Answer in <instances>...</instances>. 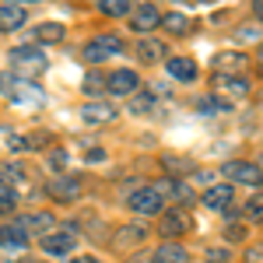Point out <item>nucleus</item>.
Instances as JSON below:
<instances>
[{
  "instance_id": "nucleus-35",
  "label": "nucleus",
  "mask_w": 263,
  "mask_h": 263,
  "mask_svg": "<svg viewBox=\"0 0 263 263\" xmlns=\"http://www.w3.org/2000/svg\"><path fill=\"white\" fill-rule=\"evenodd\" d=\"M63 162H67L63 151H53V155H49V165H53V168H63Z\"/></svg>"
},
{
  "instance_id": "nucleus-39",
  "label": "nucleus",
  "mask_w": 263,
  "mask_h": 263,
  "mask_svg": "<svg viewBox=\"0 0 263 263\" xmlns=\"http://www.w3.org/2000/svg\"><path fill=\"white\" fill-rule=\"evenodd\" d=\"M256 57H260V63H263V42H260V49H256Z\"/></svg>"
},
{
  "instance_id": "nucleus-37",
  "label": "nucleus",
  "mask_w": 263,
  "mask_h": 263,
  "mask_svg": "<svg viewBox=\"0 0 263 263\" xmlns=\"http://www.w3.org/2000/svg\"><path fill=\"white\" fill-rule=\"evenodd\" d=\"M74 263H102V260H95V256H78Z\"/></svg>"
},
{
  "instance_id": "nucleus-6",
  "label": "nucleus",
  "mask_w": 263,
  "mask_h": 263,
  "mask_svg": "<svg viewBox=\"0 0 263 263\" xmlns=\"http://www.w3.org/2000/svg\"><path fill=\"white\" fill-rule=\"evenodd\" d=\"M78 242V232L74 228H60V232H49L46 239H42V249L49 253V256H63V253H70Z\"/></svg>"
},
{
  "instance_id": "nucleus-15",
  "label": "nucleus",
  "mask_w": 263,
  "mask_h": 263,
  "mask_svg": "<svg viewBox=\"0 0 263 263\" xmlns=\"http://www.w3.org/2000/svg\"><path fill=\"white\" fill-rule=\"evenodd\" d=\"M151 263H190V253L179 242H165L151 253Z\"/></svg>"
},
{
  "instance_id": "nucleus-4",
  "label": "nucleus",
  "mask_w": 263,
  "mask_h": 263,
  "mask_svg": "<svg viewBox=\"0 0 263 263\" xmlns=\"http://www.w3.org/2000/svg\"><path fill=\"white\" fill-rule=\"evenodd\" d=\"M120 53H123V42L116 35H99V39H91L84 46V60L88 63H105L112 57H120Z\"/></svg>"
},
{
  "instance_id": "nucleus-10",
  "label": "nucleus",
  "mask_w": 263,
  "mask_h": 263,
  "mask_svg": "<svg viewBox=\"0 0 263 263\" xmlns=\"http://www.w3.org/2000/svg\"><path fill=\"white\" fill-rule=\"evenodd\" d=\"M49 197H53V200H63V203L78 200V197H81V182L70 179V176H60V179L49 186Z\"/></svg>"
},
{
  "instance_id": "nucleus-40",
  "label": "nucleus",
  "mask_w": 263,
  "mask_h": 263,
  "mask_svg": "<svg viewBox=\"0 0 263 263\" xmlns=\"http://www.w3.org/2000/svg\"><path fill=\"white\" fill-rule=\"evenodd\" d=\"M130 263H144V260H141V256H134V260H130Z\"/></svg>"
},
{
  "instance_id": "nucleus-2",
  "label": "nucleus",
  "mask_w": 263,
  "mask_h": 263,
  "mask_svg": "<svg viewBox=\"0 0 263 263\" xmlns=\"http://www.w3.org/2000/svg\"><path fill=\"white\" fill-rule=\"evenodd\" d=\"M46 57H42L39 49H32V46H18V49H11V70L21 74V78H35L46 70Z\"/></svg>"
},
{
  "instance_id": "nucleus-24",
  "label": "nucleus",
  "mask_w": 263,
  "mask_h": 263,
  "mask_svg": "<svg viewBox=\"0 0 263 263\" xmlns=\"http://www.w3.org/2000/svg\"><path fill=\"white\" fill-rule=\"evenodd\" d=\"M99 11L105 18H126L130 14V0H99Z\"/></svg>"
},
{
  "instance_id": "nucleus-26",
  "label": "nucleus",
  "mask_w": 263,
  "mask_h": 263,
  "mask_svg": "<svg viewBox=\"0 0 263 263\" xmlns=\"http://www.w3.org/2000/svg\"><path fill=\"white\" fill-rule=\"evenodd\" d=\"M246 218L256 221V224L263 221V193H260V190H256V193L249 197V203H246Z\"/></svg>"
},
{
  "instance_id": "nucleus-27",
  "label": "nucleus",
  "mask_w": 263,
  "mask_h": 263,
  "mask_svg": "<svg viewBox=\"0 0 263 263\" xmlns=\"http://www.w3.org/2000/svg\"><path fill=\"white\" fill-rule=\"evenodd\" d=\"M0 179L7 182V186H21L25 182V172H21V165H4L0 168Z\"/></svg>"
},
{
  "instance_id": "nucleus-38",
  "label": "nucleus",
  "mask_w": 263,
  "mask_h": 263,
  "mask_svg": "<svg viewBox=\"0 0 263 263\" xmlns=\"http://www.w3.org/2000/svg\"><path fill=\"white\" fill-rule=\"evenodd\" d=\"M11 4H21V7H25V4H35V0H11Z\"/></svg>"
},
{
  "instance_id": "nucleus-21",
  "label": "nucleus",
  "mask_w": 263,
  "mask_h": 263,
  "mask_svg": "<svg viewBox=\"0 0 263 263\" xmlns=\"http://www.w3.org/2000/svg\"><path fill=\"white\" fill-rule=\"evenodd\" d=\"M137 57H141L144 63H158L165 57V42H158V39H141V42H137Z\"/></svg>"
},
{
  "instance_id": "nucleus-1",
  "label": "nucleus",
  "mask_w": 263,
  "mask_h": 263,
  "mask_svg": "<svg viewBox=\"0 0 263 263\" xmlns=\"http://www.w3.org/2000/svg\"><path fill=\"white\" fill-rule=\"evenodd\" d=\"M0 95L7 102H14V105H28V109H39L42 102V91L39 84H32V78H21V74H0Z\"/></svg>"
},
{
  "instance_id": "nucleus-25",
  "label": "nucleus",
  "mask_w": 263,
  "mask_h": 263,
  "mask_svg": "<svg viewBox=\"0 0 263 263\" xmlns=\"http://www.w3.org/2000/svg\"><path fill=\"white\" fill-rule=\"evenodd\" d=\"M162 25L168 28V32H172V35H186V32H190V18H186V14H179V11L165 14V18H162Z\"/></svg>"
},
{
  "instance_id": "nucleus-16",
  "label": "nucleus",
  "mask_w": 263,
  "mask_h": 263,
  "mask_svg": "<svg viewBox=\"0 0 263 263\" xmlns=\"http://www.w3.org/2000/svg\"><path fill=\"white\" fill-rule=\"evenodd\" d=\"M137 84H141V81H137L134 70H116V74L109 78V91H112V95H134Z\"/></svg>"
},
{
  "instance_id": "nucleus-7",
  "label": "nucleus",
  "mask_w": 263,
  "mask_h": 263,
  "mask_svg": "<svg viewBox=\"0 0 263 263\" xmlns=\"http://www.w3.org/2000/svg\"><path fill=\"white\" fill-rule=\"evenodd\" d=\"M81 120L88 123V126H102V123H112V120H116V109H112L109 102H102V99H95V102H84Z\"/></svg>"
},
{
  "instance_id": "nucleus-11",
  "label": "nucleus",
  "mask_w": 263,
  "mask_h": 263,
  "mask_svg": "<svg viewBox=\"0 0 263 263\" xmlns=\"http://www.w3.org/2000/svg\"><path fill=\"white\" fill-rule=\"evenodd\" d=\"M21 224H25V232L28 235H49V228L57 224V218L49 214V211H35V214H28V218H21Z\"/></svg>"
},
{
  "instance_id": "nucleus-36",
  "label": "nucleus",
  "mask_w": 263,
  "mask_h": 263,
  "mask_svg": "<svg viewBox=\"0 0 263 263\" xmlns=\"http://www.w3.org/2000/svg\"><path fill=\"white\" fill-rule=\"evenodd\" d=\"M253 14L263 21V0H253Z\"/></svg>"
},
{
  "instance_id": "nucleus-18",
  "label": "nucleus",
  "mask_w": 263,
  "mask_h": 263,
  "mask_svg": "<svg viewBox=\"0 0 263 263\" xmlns=\"http://www.w3.org/2000/svg\"><path fill=\"white\" fill-rule=\"evenodd\" d=\"M165 70H168V78H176V81H193V78H197V63L186 60V57H172V60L165 63Z\"/></svg>"
},
{
  "instance_id": "nucleus-13",
  "label": "nucleus",
  "mask_w": 263,
  "mask_h": 263,
  "mask_svg": "<svg viewBox=\"0 0 263 263\" xmlns=\"http://www.w3.org/2000/svg\"><path fill=\"white\" fill-rule=\"evenodd\" d=\"M25 25V7L21 4H0V32H14Z\"/></svg>"
},
{
  "instance_id": "nucleus-9",
  "label": "nucleus",
  "mask_w": 263,
  "mask_h": 263,
  "mask_svg": "<svg viewBox=\"0 0 263 263\" xmlns=\"http://www.w3.org/2000/svg\"><path fill=\"white\" fill-rule=\"evenodd\" d=\"M232 197H235V193H232V186H228V182H218V186H207V190H203V207H211V211H228V207H232Z\"/></svg>"
},
{
  "instance_id": "nucleus-14",
  "label": "nucleus",
  "mask_w": 263,
  "mask_h": 263,
  "mask_svg": "<svg viewBox=\"0 0 263 263\" xmlns=\"http://www.w3.org/2000/svg\"><path fill=\"white\" fill-rule=\"evenodd\" d=\"M158 25H162V14H158V7H155V4H144V7H137V11H134V28H137V32H151V28H158Z\"/></svg>"
},
{
  "instance_id": "nucleus-5",
  "label": "nucleus",
  "mask_w": 263,
  "mask_h": 263,
  "mask_svg": "<svg viewBox=\"0 0 263 263\" xmlns=\"http://www.w3.org/2000/svg\"><path fill=\"white\" fill-rule=\"evenodd\" d=\"M221 172L228 182H239V186H260L263 182V172L253 162H224Z\"/></svg>"
},
{
  "instance_id": "nucleus-32",
  "label": "nucleus",
  "mask_w": 263,
  "mask_h": 263,
  "mask_svg": "<svg viewBox=\"0 0 263 263\" xmlns=\"http://www.w3.org/2000/svg\"><path fill=\"white\" fill-rule=\"evenodd\" d=\"M207 263H228V249H221V246L207 249Z\"/></svg>"
},
{
  "instance_id": "nucleus-23",
  "label": "nucleus",
  "mask_w": 263,
  "mask_h": 263,
  "mask_svg": "<svg viewBox=\"0 0 263 263\" xmlns=\"http://www.w3.org/2000/svg\"><path fill=\"white\" fill-rule=\"evenodd\" d=\"M35 39L39 42H60L63 39V25L60 21H42L39 28H35Z\"/></svg>"
},
{
  "instance_id": "nucleus-19",
  "label": "nucleus",
  "mask_w": 263,
  "mask_h": 263,
  "mask_svg": "<svg viewBox=\"0 0 263 263\" xmlns=\"http://www.w3.org/2000/svg\"><path fill=\"white\" fill-rule=\"evenodd\" d=\"M147 239V224L144 221H134V224H123L116 232V246H137Z\"/></svg>"
},
{
  "instance_id": "nucleus-33",
  "label": "nucleus",
  "mask_w": 263,
  "mask_h": 263,
  "mask_svg": "<svg viewBox=\"0 0 263 263\" xmlns=\"http://www.w3.org/2000/svg\"><path fill=\"white\" fill-rule=\"evenodd\" d=\"M246 263H263V246H253V249L246 253Z\"/></svg>"
},
{
  "instance_id": "nucleus-34",
  "label": "nucleus",
  "mask_w": 263,
  "mask_h": 263,
  "mask_svg": "<svg viewBox=\"0 0 263 263\" xmlns=\"http://www.w3.org/2000/svg\"><path fill=\"white\" fill-rule=\"evenodd\" d=\"M239 39H242V42H249V39H260V32H253V25H242V28H239Z\"/></svg>"
},
{
  "instance_id": "nucleus-12",
  "label": "nucleus",
  "mask_w": 263,
  "mask_h": 263,
  "mask_svg": "<svg viewBox=\"0 0 263 263\" xmlns=\"http://www.w3.org/2000/svg\"><path fill=\"white\" fill-rule=\"evenodd\" d=\"M190 228V218H186V211H168L162 218V224H158V232H162L165 239H176V235H182Z\"/></svg>"
},
{
  "instance_id": "nucleus-30",
  "label": "nucleus",
  "mask_w": 263,
  "mask_h": 263,
  "mask_svg": "<svg viewBox=\"0 0 263 263\" xmlns=\"http://www.w3.org/2000/svg\"><path fill=\"white\" fill-rule=\"evenodd\" d=\"M81 88H84V95H99L102 88H109V81H102V74H88Z\"/></svg>"
},
{
  "instance_id": "nucleus-8",
  "label": "nucleus",
  "mask_w": 263,
  "mask_h": 263,
  "mask_svg": "<svg viewBox=\"0 0 263 263\" xmlns=\"http://www.w3.org/2000/svg\"><path fill=\"white\" fill-rule=\"evenodd\" d=\"M28 242V232H25V224L14 221V224H0V246H4V253H21Z\"/></svg>"
},
{
  "instance_id": "nucleus-31",
  "label": "nucleus",
  "mask_w": 263,
  "mask_h": 263,
  "mask_svg": "<svg viewBox=\"0 0 263 263\" xmlns=\"http://www.w3.org/2000/svg\"><path fill=\"white\" fill-rule=\"evenodd\" d=\"M151 105H155V99L151 95H134V102H130V112H151Z\"/></svg>"
},
{
  "instance_id": "nucleus-3",
  "label": "nucleus",
  "mask_w": 263,
  "mask_h": 263,
  "mask_svg": "<svg viewBox=\"0 0 263 263\" xmlns=\"http://www.w3.org/2000/svg\"><path fill=\"white\" fill-rule=\"evenodd\" d=\"M130 211H137V214H144V218H151V214H158L165 207V197L158 193V186L151 182V186H141V190H134L130 193Z\"/></svg>"
},
{
  "instance_id": "nucleus-20",
  "label": "nucleus",
  "mask_w": 263,
  "mask_h": 263,
  "mask_svg": "<svg viewBox=\"0 0 263 263\" xmlns=\"http://www.w3.org/2000/svg\"><path fill=\"white\" fill-rule=\"evenodd\" d=\"M242 67H246L242 53H218V57H214V70H218V74H224V70H228V74H239Z\"/></svg>"
},
{
  "instance_id": "nucleus-17",
  "label": "nucleus",
  "mask_w": 263,
  "mask_h": 263,
  "mask_svg": "<svg viewBox=\"0 0 263 263\" xmlns=\"http://www.w3.org/2000/svg\"><path fill=\"white\" fill-rule=\"evenodd\" d=\"M218 88H221L224 95H232V99H246L249 95V81H246L242 74H218Z\"/></svg>"
},
{
  "instance_id": "nucleus-28",
  "label": "nucleus",
  "mask_w": 263,
  "mask_h": 263,
  "mask_svg": "<svg viewBox=\"0 0 263 263\" xmlns=\"http://www.w3.org/2000/svg\"><path fill=\"white\" fill-rule=\"evenodd\" d=\"M14 203H18V197H14V186H0V214H11L14 211Z\"/></svg>"
},
{
  "instance_id": "nucleus-22",
  "label": "nucleus",
  "mask_w": 263,
  "mask_h": 263,
  "mask_svg": "<svg viewBox=\"0 0 263 263\" xmlns=\"http://www.w3.org/2000/svg\"><path fill=\"white\" fill-rule=\"evenodd\" d=\"M197 109H200V112H207V116H214V112H228V109H232V102H228V99H218V95H200Z\"/></svg>"
},
{
  "instance_id": "nucleus-29",
  "label": "nucleus",
  "mask_w": 263,
  "mask_h": 263,
  "mask_svg": "<svg viewBox=\"0 0 263 263\" xmlns=\"http://www.w3.org/2000/svg\"><path fill=\"white\" fill-rule=\"evenodd\" d=\"M172 200H176V203H193V200H197V197H193V190H190L186 182L172 179Z\"/></svg>"
}]
</instances>
